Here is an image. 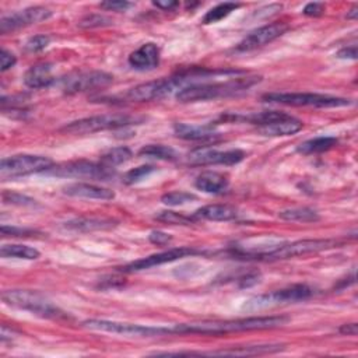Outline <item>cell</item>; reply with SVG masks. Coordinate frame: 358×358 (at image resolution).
Listing matches in <instances>:
<instances>
[{
	"label": "cell",
	"instance_id": "cell-19",
	"mask_svg": "<svg viewBox=\"0 0 358 358\" xmlns=\"http://www.w3.org/2000/svg\"><path fill=\"white\" fill-rule=\"evenodd\" d=\"M55 83V77L52 74V64L50 63H36L31 66L24 74V84L28 88L38 90L46 88Z\"/></svg>",
	"mask_w": 358,
	"mask_h": 358
},
{
	"label": "cell",
	"instance_id": "cell-6",
	"mask_svg": "<svg viewBox=\"0 0 358 358\" xmlns=\"http://www.w3.org/2000/svg\"><path fill=\"white\" fill-rule=\"evenodd\" d=\"M264 102L282 103L291 106H313V108H338L351 103L350 99L315 92H268L262 96Z\"/></svg>",
	"mask_w": 358,
	"mask_h": 358
},
{
	"label": "cell",
	"instance_id": "cell-45",
	"mask_svg": "<svg viewBox=\"0 0 358 358\" xmlns=\"http://www.w3.org/2000/svg\"><path fill=\"white\" fill-rule=\"evenodd\" d=\"M338 331H340L341 334L355 336L357 331H358V326H357V323H345V324H343V326L338 329Z\"/></svg>",
	"mask_w": 358,
	"mask_h": 358
},
{
	"label": "cell",
	"instance_id": "cell-13",
	"mask_svg": "<svg viewBox=\"0 0 358 358\" xmlns=\"http://www.w3.org/2000/svg\"><path fill=\"white\" fill-rule=\"evenodd\" d=\"M193 255H201V250L194 249V248H172L159 253H154L150 256H145L143 259L134 260L129 264H126L124 267H122L120 270L124 273H134V271H143L155 266H161L165 263H171L175 260H179L182 257H187V256H193Z\"/></svg>",
	"mask_w": 358,
	"mask_h": 358
},
{
	"label": "cell",
	"instance_id": "cell-33",
	"mask_svg": "<svg viewBox=\"0 0 358 358\" xmlns=\"http://www.w3.org/2000/svg\"><path fill=\"white\" fill-rule=\"evenodd\" d=\"M154 171H155V166H152V165H141L134 169H130L123 175V183H126V185L137 183L141 179L151 175Z\"/></svg>",
	"mask_w": 358,
	"mask_h": 358
},
{
	"label": "cell",
	"instance_id": "cell-3",
	"mask_svg": "<svg viewBox=\"0 0 358 358\" xmlns=\"http://www.w3.org/2000/svg\"><path fill=\"white\" fill-rule=\"evenodd\" d=\"M1 301L15 309L27 310L42 319H67V312L62 310L59 306L53 305L43 295L29 291V289H7L1 294Z\"/></svg>",
	"mask_w": 358,
	"mask_h": 358
},
{
	"label": "cell",
	"instance_id": "cell-31",
	"mask_svg": "<svg viewBox=\"0 0 358 358\" xmlns=\"http://www.w3.org/2000/svg\"><path fill=\"white\" fill-rule=\"evenodd\" d=\"M155 220L162 221V222H168L172 225H190L193 222H196L197 220L192 215H185L182 213H176V211H171V210H165V211H159L155 215Z\"/></svg>",
	"mask_w": 358,
	"mask_h": 358
},
{
	"label": "cell",
	"instance_id": "cell-9",
	"mask_svg": "<svg viewBox=\"0 0 358 358\" xmlns=\"http://www.w3.org/2000/svg\"><path fill=\"white\" fill-rule=\"evenodd\" d=\"M338 245L340 242L336 239H301L289 243L282 242L278 248L264 253L260 257V260H264V262L284 260V259H291V257L303 256L309 253H317L322 250L337 248Z\"/></svg>",
	"mask_w": 358,
	"mask_h": 358
},
{
	"label": "cell",
	"instance_id": "cell-30",
	"mask_svg": "<svg viewBox=\"0 0 358 358\" xmlns=\"http://www.w3.org/2000/svg\"><path fill=\"white\" fill-rule=\"evenodd\" d=\"M133 157V152L130 148L127 147H115L112 150H109L108 152H105L102 157H101V162L106 166H117L120 164H124L127 162L129 159H131Z\"/></svg>",
	"mask_w": 358,
	"mask_h": 358
},
{
	"label": "cell",
	"instance_id": "cell-39",
	"mask_svg": "<svg viewBox=\"0 0 358 358\" xmlns=\"http://www.w3.org/2000/svg\"><path fill=\"white\" fill-rule=\"evenodd\" d=\"M148 239L154 245L164 246V245H168L172 241V236L166 232H162V231H151L150 235H148Z\"/></svg>",
	"mask_w": 358,
	"mask_h": 358
},
{
	"label": "cell",
	"instance_id": "cell-46",
	"mask_svg": "<svg viewBox=\"0 0 358 358\" xmlns=\"http://www.w3.org/2000/svg\"><path fill=\"white\" fill-rule=\"evenodd\" d=\"M357 15H358V7L354 6V7L350 10V13H347V18H348V20H355Z\"/></svg>",
	"mask_w": 358,
	"mask_h": 358
},
{
	"label": "cell",
	"instance_id": "cell-26",
	"mask_svg": "<svg viewBox=\"0 0 358 358\" xmlns=\"http://www.w3.org/2000/svg\"><path fill=\"white\" fill-rule=\"evenodd\" d=\"M1 257H14V259H24V260H35L41 256L39 250L27 245L10 243L3 245L0 249Z\"/></svg>",
	"mask_w": 358,
	"mask_h": 358
},
{
	"label": "cell",
	"instance_id": "cell-21",
	"mask_svg": "<svg viewBox=\"0 0 358 358\" xmlns=\"http://www.w3.org/2000/svg\"><path fill=\"white\" fill-rule=\"evenodd\" d=\"M228 185H229L228 176L215 171L201 172L194 180V186L199 190L210 194L222 193L228 187Z\"/></svg>",
	"mask_w": 358,
	"mask_h": 358
},
{
	"label": "cell",
	"instance_id": "cell-29",
	"mask_svg": "<svg viewBox=\"0 0 358 358\" xmlns=\"http://www.w3.org/2000/svg\"><path fill=\"white\" fill-rule=\"evenodd\" d=\"M241 7V3H232V1H225V3H220L215 7H213L211 10H208L204 17H203V24L208 25V24H215L221 20H224L225 17H228L232 11H235L236 8Z\"/></svg>",
	"mask_w": 358,
	"mask_h": 358
},
{
	"label": "cell",
	"instance_id": "cell-1",
	"mask_svg": "<svg viewBox=\"0 0 358 358\" xmlns=\"http://www.w3.org/2000/svg\"><path fill=\"white\" fill-rule=\"evenodd\" d=\"M289 319L284 315L277 316H259V317H243L235 320H214L200 323H185L173 327V333H197V334H225L231 331L245 330H264L282 326Z\"/></svg>",
	"mask_w": 358,
	"mask_h": 358
},
{
	"label": "cell",
	"instance_id": "cell-12",
	"mask_svg": "<svg viewBox=\"0 0 358 358\" xmlns=\"http://www.w3.org/2000/svg\"><path fill=\"white\" fill-rule=\"evenodd\" d=\"M113 81V77L105 71H80L66 76L60 80V90L66 94L87 92L108 87Z\"/></svg>",
	"mask_w": 358,
	"mask_h": 358
},
{
	"label": "cell",
	"instance_id": "cell-42",
	"mask_svg": "<svg viewBox=\"0 0 358 358\" xmlns=\"http://www.w3.org/2000/svg\"><path fill=\"white\" fill-rule=\"evenodd\" d=\"M259 278H260V274L256 273V271H252V273H248L245 274L243 277H241L238 281H239V287L241 288H248V287H252L255 284L259 282Z\"/></svg>",
	"mask_w": 358,
	"mask_h": 358
},
{
	"label": "cell",
	"instance_id": "cell-37",
	"mask_svg": "<svg viewBox=\"0 0 358 358\" xmlns=\"http://www.w3.org/2000/svg\"><path fill=\"white\" fill-rule=\"evenodd\" d=\"M133 6V3L130 1H124V0H108V1H102L99 3V7L108 11H126L127 8H130Z\"/></svg>",
	"mask_w": 358,
	"mask_h": 358
},
{
	"label": "cell",
	"instance_id": "cell-27",
	"mask_svg": "<svg viewBox=\"0 0 358 358\" xmlns=\"http://www.w3.org/2000/svg\"><path fill=\"white\" fill-rule=\"evenodd\" d=\"M140 157H147V158H155L161 161H176L178 159V152L168 145L164 144H147L140 148L138 151Z\"/></svg>",
	"mask_w": 358,
	"mask_h": 358
},
{
	"label": "cell",
	"instance_id": "cell-22",
	"mask_svg": "<svg viewBox=\"0 0 358 358\" xmlns=\"http://www.w3.org/2000/svg\"><path fill=\"white\" fill-rule=\"evenodd\" d=\"M284 348L282 344H259V345H245V347H234L228 350L211 351V352H199V355H231V357H245V355H260V354H271L281 351Z\"/></svg>",
	"mask_w": 358,
	"mask_h": 358
},
{
	"label": "cell",
	"instance_id": "cell-38",
	"mask_svg": "<svg viewBox=\"0 0 358 358\" xmlns=\"http://www.w3.org/2000/svg\"><path fill=\"white\" fill-rule=\"evenodd\" d=\"M17 63V57L7 49H1L0 53V70L1 71H7L8 69H11L14 64Z\"/></svg>",
	"mask_w": 358,
	"mask_h": 358
},
{
	"label": "cell",
	"instance_id": "cell-4",
	"mask_svg": "<svg viewBox=\"0 0 358 358\" xmlns=\"http://www.w3.org/2000/svg\"><path fill=\"white\" fill-rule=\"evenodd\" d=\"M256 126L257 133L268 137H280V136H291L298 133L303 123L284 112L278 110H264L257 113H250L248 116L241 117Z\"/></svg>",
	"mask_w": 358,
	"mask_h": 358
},
{
	"label": "cell",
	"instance_id": "cell-8",
	"mask_svg": "<svg viewBox=\"0 0 358 358\" xmlns=\"http://www.w3.org/2000/svg\"><path fill=\"white\" fill-rule=\"evenodd\" d=\"M43 173L50 176H57V178H83V179H94V180H108L115 175L113 168L106 166L102 162L98 164V162L85 161V159L52 165Z\"/></svg>",
	"mask_w": 358,
	"mask_h": 358
},
{
	"label": "cell",
	"instance_id": "cell-10",
	"mask_svg": "<svg viewBox=\"0 0 358 358\" xmlns=\"http://www.w3.org/2000/svg\"><path fill=\"white\" fill-rule=\"evenodd\" d=\"M53 165L52 159L42 155L31 154H18L13 157L3 158L0 162V176L1 179L18 178L31 173L45 172Z\"/></svg>",
	"mask_w": 358,
	"mask_h": 358
},
{
	"label": "cell",
	"instance_id": "cell-2",
	"mask_svg": "<svg viewBox=\"0 0 358 358\" xmlns=\"http://www.w3.org/2000/svg\"><path fill=\"white\" fill-rule=\"evenodd\" d=\"M262 80L260 76H243L235 77L222 83H194L183 87L176 92V99L179 102H197L217 99L221 96H229L249 90Z\"/></svg>",
	"mask_w": 358,
	"mask_h": 358
},
{
	"label": "cell",
	"instance_id": "cell-44",
	"mask_svg": "<svg viewBox=\"0 0 358 358\" xmlns=\"http://www.w3.org/2000/svg\"><path fill=\"white\" fill-rule=\"evenodd\" d=\"M152 4L164 11H172L179 6V1L175 0H159V1H152Z\"/></svg>",
	"mask_w": 358,
	"mask_h": 358
},
{
	"label": "cell",
	"instance_id": "cell-43",
	"mask_svg": "<svg viewBox=\"0 0 358 358\" xmlns=\"http://www.w3.org/2000/svg\"><path fill=\"white\" fill-rule=\"evenodd\" d=\"M337 57L338 59H357V46L355 45H351V46H345V48H341L338 52H337Z\"/></svg>",
	"mask_w": 358,
	"mask_h": 358
},
{
	"label": "cell",
	"instance_id": "cell-32",
	"mask_svg": "<svg viewBox=\"0 0 358 358\" xmlns=\"http://www.w3.org/2000/svg\"><path fill=\"white\" fill-rule=\"evenodd\" d=\"M193 200H197V196L190 193V192H169L161 196V201L166 206L176 207V206H183L186 203H190Z\"/></svg>",
	"mask_w": 358,
	"mask_h": 358
},
{
	"label": "cell",
	"instance_id": "cell-25",
	"mask_svg": "<svg viewBox=\"0 0 358 358\" xmlns=\"http://www.w3.org/2000/svg\"><path fill=\"white\" fill-rule=\"evenodd\" d=\"M338 140L333 136H320L315 137L310 140H306L298 145V151L308 155V154H317V152H324L336 147Z\"/></svg>",
	"mask_w": 358,
	"mask_h": 358
},
{
	"label": "cell",
	"instance_id": "cell-40",
	"mask_svg": "<svg viewBox=\"0 0 358 358\" xmlns=\"http://www.w3.org/2000/svg\"><path fill=\"white\" fill-rule=\"evenodd\" d=\"M1 234L4 236H7V235H11V236H31V235L35 234V231L27 229V228H17V227L3 225L1 227Z\"/></svg>",
	"mask_w": 358,
	"mask_h": 358
},
{
	"label": "cell",
	"instance_id": "cell-14",
	"mask_svg": "<svg viewBox=\"0 0 358 358\" xmlns=\"http://www.w3.org/2000/svg\"><path fill=\"white\" fill-rule=\"evenodd\" d=\"M52 17V11L48 7L43 6H34V7H28L24 8L21 11H15L11 13L8 15L1 17L0 20V32L1 34H7V32H13L15 29L32 25V24H38L41 21H45L48 18Z\"/></svg>",
	"mask_w": 358,
	"mask_h": 358
},
{
	"label": "cell",
	"instance_id": "cell-35",
	"mask_svg": "<svg viewBox=\"0 0 358 358\" xmlns=\"http://www.w3.org/2000/svg\"><path fill=\"white\" fill-rule=\"evenodd\" d=\"M3 201L7 204H15V206H35L36 201L25 194L21 193H15V192H4L3 193Z\"/></svg>",
	"mask_w": 358,
	"mask_h": 358
},
{
	"label": "cell",
	"instance_id": "cell-16",
	"mask_svg": "<svg viewBox=\"0 0 358 358\" xmlns=\"http://www.w3.org/2000/svg\"><path fill=\"white\" fill-rule=\"evenodd\" d=\"M288 29V25L284 22H271L263 27H259L249 32L235 48L236 52H250L260 46H264L274 39L280 38L285 31Z\"/></svg>",
	"mask_w": 358,
	"mask_h": 358
},
{
	"label": "cell",
	"instance_id": "cell-36",
	"mask_svg": "<svg viewBox=\"0 0 358 358\" xmlns=\"http://www.w3.org/2000/svg\"><path fill=\"white\" fill-rule=\"evenodd\" d=\"M50 42V38L48 35H35L31 36L27 43H25V50L31 52V53H36L43 50Z\"/></svg>",
	"mask_w": 358,
	"mask_h": 358
},
{
	"label": "cell",
	"instance_id": "cell-18",
	"mask_svg": "<svg viewBox=\"0 0 358 358\" xmlns=\"http://www.w3.org/2000/svg\"><path fill=\"white\" fill-rule=\"evenodd\" d=\"M63 193L71 197H80V199H91V200H112L115 199V192L96 186L92 183H84V182H76L70 183L63 187Z\"/></svg>",
	"mask_w": 358,
	"mask_h": 358
},
{
	"label": "cell",
	"instance_id": "cell-24",
	"mask_svg": "<svg viewBox=\"0 0 358 358\" xmlns=\"http://www.w3.org/2000/svg\"><path fill=\"white\" fill-rule=\"evenodd\" d=\"M196 220H208V221H231L238 217L235 207L228 204H208L197 208L193 213Z\"/></svg>",
	"mask_w": 358,
	"mask_h": 358
},
{
	"label": "cell",
	"instance_id": "cell-34",
	"mask_svg": "<svg viewBox=\"0 0 358 358\" xmlns=\"http://www.w3.org/2000/svg\"><path fill=\"white\" fill-rule=\"evenodd\" d=\"M112 24V20L105 17V15H101V14H90V15H85L84 18L80 20L78 22V27L80 28H98V27H106V25H110Z\"/></svg>",
	"mask_w": 358,
	"mask_h": 358
},
{
	"label": "cell",
	"instance_id": "cell-41",
	"mask_svg": "<svg viewBox=\"0 0 358 358\" xmlns=\"http://www.w3.org/2000/svg\"><path fill=\"white\" fill-rule=\"evenodd\" d=\"M305 15L308 17H319L324 13V4L323 3H317V1H313V3H308L305 7H303V11H302Z\"/></svg>",
	"mask_w": 358,
	"mask_h": 358
},
{
	"label": "cell",
	"instance_id": "cell-17",
	"mask_svg": "<svg viewBox=\"0 0 358 358\" xmlns=\"http://www.w3.org/2000/svg\"><path fill=\"white\" fill-rule=\"evenodd\" d=\"M127 62L134 70H152L159 64V48L154 42H147L131 52Z\"/></svg>",
	"mask_w": 358,
	"mask_h": 358
},
{
	"label": "cell",
	"instance_id": "cell-15",
	"mask_svg": "<svg viewBox=\"0 0 358 358\" xmlns=\"http://www.w3.org/2000/svg\"><path fill=\"white\" fill-rule=\"evenodd\" d=\"M245 158V152L242 150L234 148V150H227V151H220L215 148L210 147H203V148H196L193 150L187 161L192 165H235L239 164Z\"/></svg>",
	"mask_w": 358,
	"mask_h": 358
},
{
	"label": "cell",
	"instance_id": "cell-20",
	"mask_svg": "<svg viewBox=\"0 0 358 358\" xmlns=\"http://www.w3.org/2000/svg\"><path fill=\"white\" fill-rule=\"evenodd\" d=\"M117 221L110 218H95V217H80L69 220L63 227L73 232H94V231H106L115 228Z\"/></svg>",
	"mask_w": 358,
	"mask_h": 358
},
{
	"label": "cell",
	"instance_id": "cell-28",
	"mask_svg": "<svg viewBox=\"0 0 358 358\" xmlns=\"http://www.w3.org/2000/svg\"><path fill=\"white\" fill-rule=\"evenodd\" d=\"M278 217L281 220L292 221V222H315L320 218L319 214L309 207H295V208L282 210L281 213H278Z\"/></svg>",
	"mask_w": 358,
	"mask_h": 358
},
{
	"label": "cell",
	"instance_id": "cell-7",
	"mask_svg": "<svg viewBox=\"0 0 358 358\" xmlns=\"http://www.w3.org/2000/svg\"><path fill=\"white\" fill-rule=\"evenodd\" d=\"M83 326L102 333L120 334L124 337H159L173 333V329L168 327H157V326H143L136 323H126L117 320H106V319H88L83 322Z\"/></svg>",
	"mask_w": 358,
	"mask_h": 358
},
{
	"label": "cell",
	"instance_id": "cell-23",
	"mask_svg": "<svg viewBox=\"0 0 358 358\" xmlns=\"http://www.w3.org/2000/svg\"><path fill=\"white\" fill-rule=\"evenodd\" d=\"M173 133L176 137L183 140L200 141L214 138L217 136L215 129L211 124H186V123H175Z\"/></svg>",
	"mask_w": 358,
	"mask_h": 358
},
{
	"label": "cell",
	"instance_id": "cell-11",
	"mask_svg": "<svg viewBox=\"0 0 358 358\" xmlns=\"http://www.w3.org/2000/svg\"><path fill=\"white\" fill-rule=\"evenodd\" d=\"M312 295H313V289L309 285L294 284V285L273 291L270 294L255 296L245 303V308L248 310H256V309H263V308L280 305V303H294V302L306 301Z\"/></svg>",
	"mask_w": 358,
	"mask_h": 358
},
{
	"label": "cell",
	"instance_id": "cell-5",
	"mask_svg": "<svg viewBox=\"0 0 358 358\" xmlns=\"http://www.w3.org/2000/svg\"><path fill=\"white\" fill-rule=\"evenodd\" d=\"M140 122L141 119L136 116L123 115V113H106V115H96V116L83 117V119L70 122L62 127V131L69 134H90V133L105 131V130H117Z\"/></svg>",
	"mask_w": 358,
	"mask_h": 358
}]
</instances>
